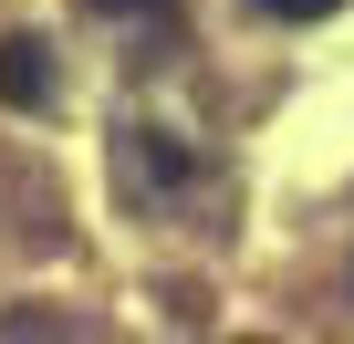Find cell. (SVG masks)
Listing matches in <instances>:
<instances>
[{
  "label": "cell",
  "mask_w": 354,
  "mask_h": 344,
  "mask_svg": "<svg viewBox=\"0 0 354 344\" xmlns=\"http://www.w3.org/2000/svg\"><path fill=\"white\" fill-rule=\"evenodd\" d=\"M0 105H53V42L42 32H11V42H0Z\"/></svg>",
  "instance_id": "cell-1"
},
{
  "label": "cell",
  "mask_w": 354,
  "mask_h": 344,
  "mask_svg": "<svg viewBox=\"0 0 354 344\" xmlns=\"http://www.w3.org/2000/svg\"><path fill=\"white\" fill-rule=\"evenodd\" d=\"M250 11H271V21H323V11H344V0H250Z\"/></svg>",
  "instance_id": "cell-2"
},
{
  "label": "cell",
  "mask_w": 354,
  "mask_h": 344,
  "mask_svg": "<svg viewBox=\"0 0 354 344\" xmlns=\"http://www.w3.org/2000/svg\"><path fill=\"white\" fill-rule=\"evenodd\" d=\"M94 11H115V21H125V11H156V0H94Z\"/></svg>",
  "instance_id": "cell-3"
}]
</instances>
